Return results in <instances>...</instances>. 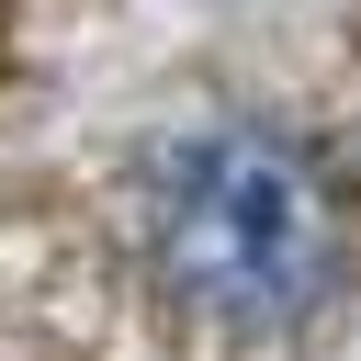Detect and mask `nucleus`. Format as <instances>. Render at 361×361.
Instances as JSON below:
<instances>
[{"label": "nucleus", "instance_id": "obj_1", "mask_svg": "<svg viewBox=\"0 0 361 361\" xmlns=\"http://www.w3.org/2000/svg\"><path fill=\"white\" fill-rule=\"evenodd\" d=\"M147 259L158 282L237 327V338H271L293 327L327 282H338V203L316 180V158L271 124H180L158 158H147Z\"/></svg>", "mask_w": 361, "mask_h": 361}]
</instances>
